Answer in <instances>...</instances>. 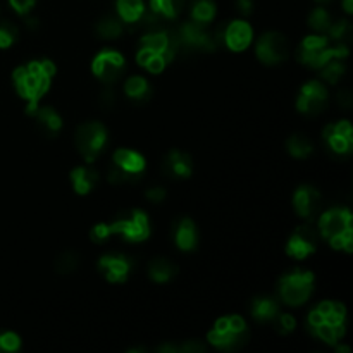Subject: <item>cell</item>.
Here are the masks:
<instances>
[{"label": "cell", "instance_id": "6da1fadb", "mask_svg": "<svg viewBox=\"0 0 353 353\" xmlns=\"http://www.w3.org/2000/svg\"><path fill=\"white\" fill-rule=\"evenodd\" d=\"M55 74V65L52 61H34L24 68L14 71V83L17 93L30 102L28 112L34 114L38 109V100L45 95L50 86L52 76Z\"/></svg>", "mask_w": 353, "mask_h": 353}, {"label": "cell", "instance_id": "7a4b0ae2", "mask_svg": "<svg viewBox=\"0 0 353 353\" xmlns=\"http://www.w3.org/2000/svg\"><path fill=\"white\" fill-rule=\"evenodd\" d=\"M348 55L347 45H338V47H330V41L326 37L321 34H314V37H307L302 41L299 50V57L303 64L310 65V68H323L324 64L331 61V59H343Z\"/></svg>", "mask_w": 353, "mask_h": 353}, {"label": "cell", "instance_id": "3957f363", "mask_svg": "<svg viewBox=\"0 0 353 353\" xmlns=\"http://www.w3.org/2000/svg\"><path fill=\"white\" fill-rule=\"evenodd\" d=\"M279 299L286 305H302L309 300L314 290V274L309 271H295L285 274L279 281Z\"/></svg>", "mask_w": 353, "mask_h": 353}, {"label": "cell", "instance_id": "277c9868", "mask_svg": "<svg viewBox=\"0 0 353 353\" xmlns=\"http://www.w3.org/2000/svg\"><path fill=\"white\" fill-rule=\"evenodd\" d=\"M107 141V130L100 123H85L76 131V147L86 162L95 161Z\"/></svg>", "mask_w": 353, "mask_h": 353}, {"label": "cell", "instance_id": "5b68a950", "mask_svg": "<svg viewBox=\"0 0 353 353\" xmlns=\"http://www.w3.org/2000/svg\"><path fill=\"white\" fill-rule=\"evenodd\" d=\"M109 228L110 233L121 234L130 241H143L150 234V223L141 210H131L126 216L119 217L112 224H109Z\"/></svg>", "mask_w": 353, "mask_h": 353}, {"label": "cell", "instance_id": "8992f818", "mask_svg": "<svg viewBox=\"0 0 353 353\" xmlns=\"http://www.w3.org/2000/svg\"><path fill=\"white\" fill-rule=\"evenodd\" d=\"M255 52H257L259 61L264 64H278V62L288 59V41H286L285 34L271 31L259 38Z\"/></svg>", "mask_w": 353, "mask_h": 353}, {"label": "cell", "instance_id": "52a82bcc", "mask_svg": "<svg viewBox=\"0 0 353 353\" xmlns=\"http://www.w3.org/2000/svg\"><path fill=\"white\" fill-rule=\"evenodd\" d=\"M92 68L100 81H103L105 85H112L123 76L126 64H124V59L121 54L114 50H103L93 59Z\"/></svg>", "mask_w": 353, "mask_h": 353}, {"label": "cell", "instance_id": "ba28073f", "mask_svg": "<svg viewBox=\"0 0 353 353\" xmlns=\"http://www.w3.org/2000/svg\"><path fill=\"white\" fill-rule=\"evenodd\" d=\"M327 90L321 81H309L300 92L296 107L307 116H317L326 109Z\"/></svg>", "mask_w": 353, "mask_h": 353}, {"label": "cell", "instance_id": "9c48e42d", "mask_svg": "<svg viewBox=\"0 0 353 353\" xmlns=\"http://www.w3.org/2000/svg\"><path fill=\"white\" fill-rule=\"evenodd\" d=\"M317 241H319V234H317L316 228L305 224V226L296 228L293 236L290 238L286 252L293 259H305L312 252H316Z\"/></svg>", "mask_w": 353, "mask_h": 353}, {"label": "cell", "instance_id": "30bf717a", "mask_svg": "<svg viewBox=\"0 0 353 353\" xmlns=\"http://www.w3.org/2000/svg\"><path fill=\"white\" fill-rule=\"evenodd\" d=\"M321 234L327 240L341 236L347 230L352 228V214L347 209H331L321 217Z\"/></svg>", "mask_w": 353, "mask_h": 353}, {"label": "cell", "instance_id": "8fae6325", "mask_svg": "<svg viewBox=\"0 0 353 353\" xmlns=\"http://www.w3.org/2000/svg\"><path fill=\"white\" fill-rule=\"evenodd\" d=\"M324 138H326L327 145L336 154H348L352 152L353 145V130L350 123L341 121L338 124H330L324 128Z\"/></svg>", "mask_w": 353, "mask_h": 353}, {"label": "cell", "instance_id": "7c38bea8", "mask_svg": "<svg viewBox=\"0 0 353 353\" xmlns=\"http://www.w3.org/2000/svg\"><path fill=\"white\" fill-rule=\"evenodd\" d=\"M321 203H323V199H321V193L317 192L314 186L303 185L300 186L295 192V196H293V205H295V210L305 219H314L316 214L319 212Z\"/></svg>", "mask_w": 353, "mask_h": 353}, {"label": "cell", "instance_id": "4fadbf2b", "mask_svg": "<svg viewBox=\"0 0 353 353\" xmlns=\"http://www.w3.org/2000/svg\"><path fill=\"white\" fill-rule=\"evenodd\" d=\"M100 271L110 283H123L126 281L128 274L131 271V261L126 255H103L99 262Z\"/></svg>", "mask_w": 353, "mask_h": 353}, {"label": "cell", "instance_id": "5bb4252c", "mask_svg": "<svg viewBox=\"0 0 353 353\" xmlns=\"http://www.w3.org/2000/svg\"><path fill=\"white\" fill-rule=\"evenodd\" d=\"M252 28L245 21H233L231 24L224 26L223 43H226L231 50L241 52L250 45Z\"/></svg>", "mask_w": 353, "mask_h": 353}, {"label": "cell", "instance_id": "9a60e30c", "mask_svg": "<svg viewBox=\"0 0 353 353\" xmlns=\"http://www.w3.org/2000/svg\"><path fill=\"white\" fill-rule=\"evenodd\" d=\"M248 340H250V334L247 330L240 331V333H234V331H223L221 333V331L214 330L209 333V343L226 352L240 350L248 343Z\"/></svg>", "mask_w": 353, "mask_h": 353}, {"label": "cell", "instance_id": "2e32d148", "mask_svg": "<svg viewBox=\"0 0 353 353\" xmlns=\"http://www.w3.org/2000/svg\"><path fill=\"white\" fill-rule=\"evenodd\" d=\"M162 171L171 178H188L192 174V159L179 150L169 152L168 157L162 161Z\"/></svg>", "mask_w": 353, "mask_h": 353}, {"label": "cell", "instance_id": "e0dca14e", "mask_svg": "<svg viewBox=\"0 0 353 353\" xmlns=\"http://www.w3.org/2000/svg\"><path fill=\"white\" fill-rule=\"evenodd\" d=\"M114 164L119 165L123 171L130 172L134 178H140V174L145 169V159L141 157L138 152L128 150V148H121L114 154Z\"/></svg>", "mask_w": 353, "mask_h": 353}, {"label": "cell", "instance_id": "ac0fdd59", "mask_svg": "<svg viewBox=\"0 0 353 353\" xmlns=\"http://www.w3.org/2000/svg\"><path fill=\"white\" fill-rule=\"evenodd\" d=\"M174 240H176V245L185 252L193 250V248L196 247L199 234H196V228L192 219H181L178 224H176Z\"/></svg>", "mask_w": 353, "mask_h": 353}, {"label": "cell", "instance_id": "d6986e66", "mask_svg": "<svg viewBox=\"0 0 353 353\" xmlns=\"http://www.w3.org/2000/svg\"><path fill=\"white\" fill-rule=\"evenodd\" d=\"M252 316L259 323H271L279 314V303L272 296H257L252 302Z\"/></svg>", "mask_w": 353, "mask_h": 353}, {"label": "cell", "instance_id": "ffe728a7", "mask_svg": "<svg viewBox=\"0 0 353 353\" xmlns=\"http://www.w3.org/2000/svg\"><path fill=\"white\" fill-rule=\"evenodd\" d=\"M72 185H74L76 193L79 195H86V193L92 192L93 188L99 183V172L92 168H76L71 172Z\"/></svg>", "mask_w": 353, "mask_h": 353}, {"label": "cell", "instance_id": "44dd1931", "mask_svg": "<svg viewBox=\"0 0 353 353\" xmlns=\"http://www.w3.org/2000/svg\"><path fill=\"white\" fill-rule=\"evenodd\" d=\"M178 272V268L172 264L171 261L164 257H155L152 259L150 264H148V274L154 279L155 283H168L171 281L172 278Z\"/></svg>", "mask_w": 353, "mask_h": 353}, {"label": "cell", "instance_id": "7402d4cb", "mask_svg": "<svg viewBox=\"0 0 353 353\" xmlns=\"http://www.w3.org/2000/svg\"><path fill=\"white\" fill-rule=\"evenodd\" d=\"M34 117H37V121H38V124L41 126V130H43L47 134H50V137H55V134L61 131L62 119H61V116H59V114L52 109V107L37 109Z\"/></svg>", "mask_w": 353, "mask_h": 353}, {"label": "cell", "instance_id": "603a6c76", "mask_svg": "<svg viewBox=\"0 0 353 353\" xmlns=\"http://www.w3.org/2000/svg\"><path fill=\"white\" fill-rule=\"evenodd\" d=\"M117 12L124 23H137L145 12L143 0H117Z\"/></svg>", "mask_w": 353, "mask_h": 353}, {"label": "cell", "instance_id": "cb8c5ba5", "mask_svg": "<svg viewBox=\"0 0 353 353\" xmlns=\"http://www.w3.org/2000/svg\"><path fill=\"white\" fill-rule=\"evenodd\" d=\"M95 31L100 38L114 40V38L121 37V33H123V23L116 16H103L97 21Z\"/></svg>", "mask_w": 353, "mask_h": 353}, {"label": "cell", "instance_id": "d4e9b609", "mask_svg": "<svg viewBox=\"0 0 353 353\" xmlns=\"http://www.w3.org/2000/svg\"><path fill=\"white\" fill-rule=\"evenodd\" d=\"M124 92L130 99L138 100V102H145V100L150 97V86H148L147 79L141 78V76H133L126 81L124 85Z\"/></svg>", "mask_w": 353, "mask_h": 353}, {"label": "cell", "instance_id": "484cf974", "mask_svg": "<svg viewBox=\"0 0 353 353\" xmlns=\"http://www.w3.org/2000/svg\"><path fill=\"white\" fill-rule=\"evenodd\" d=\"M216 16V3L212 0H193L192 2V19L196 23L209 24Z\"/></svg>", "mask_w": 353, "mask_h": 353}, {"label": "cell", "instance_id": "4316f807", "mask_svg": "<svg viewBox=\"0 0 353 353\" xmlns=\"http://www.w3.org/2000/svg\"><path fill=\"white\" fill-rule=\"evenodd\" d=\"M286 147H288L290 154L296 159H305L307 155L314 150L312 141H310L309 137H305L303 133H295L293 137H290Z\"/></svg>", "mask_w": 353, "mask_h": 353}, {"label": "cell", "instance_id": "83f0119b", "mask_svg": "<svg viewBox=\"0 0 353 353\" xmlns=\"http://www.w3.org/2000/svg\"><path fill=\"white\" fill-rule=\"evenodd\" d=\"M185 2L186 0H150V9L162 14L168 19H174L176 16L181 14Z\"/></svg>", "mask_w": 353, "mask_h": 353}, {"label": "cell", "instance_id": "f1b7e54d", "mask_svg": "<svg viewBox=\"0 0 353 353\" xmlns=\"http://www.w3.org/2000/svg\"><path fill=\"white\" fill-rule=\"evenodd\" d=\"M310 330H312V333L316 334L319 340H323L324 343H327V345L336 343V341L340 340V338L343 336V333H345V330H341V327L331 326V324L326 323V321H324L323 324H319V326L310 327Z\"/></svg>", "mask_w": 353, "mask_h": 353}, {"label": "cell", "instance_id": "f546056e", "mask_svg": "<svg viewBox=\"0 0 353 353\" xmlns=\"http://www.w3.org/2000/svg\"><path fill=\"white\" fill-rule=\"evenodd\" d=\"M343 74L345 64L341 62V59H331L327 64H324L323 68H321V76H323L327 83H331V85H336Z\"/></svg>", "mask_w": 353, "mask_h": 353}, {"label": "cell", "instance_id": "4dcf8cb0", "mask_svg": "<svg viewBox=\"0 0 353 353\" xmlns=\"http://www.w3.org/2000/svg\"><path fill=\"white\" fill-rule=\"evenodd\" d=\"M78 264L79 255L76 254V252L68 250L55 259V271H57L59 274H71V272L78 268Z\"/></svg>", "mask_w": 353, "mask_h": 353}, {"label": "cell", "instance_id": "1f68e13d", "mask_svg": "<svg viewBox=\"0 0 353 353\" xmlns=\"http://www.w3.org/2000/svg\"><path fill=\"white\" fill-rule=\"evenodd\" d=\"M17 34H19V31H17L16 24L12 21L0 17V48L10 47L16 41Z\"/></svg>", "mask_w": 353, "mask_h": 353}, {"label": "cell", "instance_id": "d6a6232c", "mask_svg": "<svg viewBox=\"0 0 353 353\" xmlns=\"http://www.w3.org/2000/svg\"><path fill=\"white\" fill-rule=\"evenodd\" d=\"M309 24L317 31H327V28L331 26V16L326 9L323 7H317L310 12L309 16Z\"/></svg>", "mask_w": 353, "mask_h": 353}, {"label": "cell", "instance_id": "836d02e7", "mask_svg": "<svg viewBox=\"0 0 353 353\" xmlns=\"http://www.w3.org/2000/svg\"><path fill=\"white\" fill-rule=\"evenodd\" d=\"M327 31H330V37L333 38V40L345 41L352 37L353 28L347 19H341V21H336L334 24L331 23V26L327 28Z\"/></svg>", "mask_w": 353, "mask_h": 353}, {"label": "cell", "instance_id": "e575fe53", "mask_svg": "<svg viewBox=\"0 0 353 353\" xmlns=\"http://www.w3.org/2000/svg\"><path fill=\"white\" fill-rule=\"evenodd\" d=\"M271 323L279 334L292 333L296 326L295 319H293V316H290V314H278V316H276Z\"/></svg>", "mask_w": 353, "mask_h": 353}, {"label": "cell", "instance_id": "d590c367", "mask_svg": "<svg viewBox=\"0 0 353 353\" xmlns=\"http://www.w3.org/2000/svg\"><path fill=\"white\" fill-rule=\"evenodd\" d=\"M107 179H109L112 185H123V183H131V181H134V179H138V178L131 176L130 172L123 171L119 165L112 164L109 168V174H107Z\"/></svg>", "mask_w": 353, "mask_h": 353}, {"label": "cell", "instance_id": "8d00e7d4", "mask_svg": "<svg viewBox=\"0 0 353 353\" xmlns=\"http://www.w3.org/2000/svg\"><path fill=\"white\" fill-rule=\"evenodd\" d=\"M21 340L16 333H0V352H17Z\"/></svg>", "mask_w": 353, "mask_h": 353}, {"label": "cell", "instance_id": "74e56055", "mask_svg": "<svg viewBox=\"0 0 353 353\" xmlns=\"http://www.w3.org/2000/svg\"><path fill=\"white\" fill-rule=\"evenodd\" d=\"M202 353L205 352V345L196 340H190L183 345H174V353Z\"/></svg>", "mask_w": 353, "mask_h": 353}, {"label": "cell", "instance_id": "f35d334b", "mask_svg": "<svg viewBox=\"0 0 353 353\" xmlns=\"http://www.w3.org/2000/svg\"><path fill=\"white\" fill-rule=\"evenodd\" d=\"M165 64H168V61H165L164 55L154 54L150 59H148V62L145 64V68H147L148 71L154 72V74H155V72H161L162 69L165 68Z\"/></svg>", "mask_w": 353, "mask_h": 353}, {"label": "cell", "instance_id": "ab89813d", "mask_svg": "<svg viewBox=\"0 0 353 353\" xmlns=\"http://www.w3.org/2000/svg\"><path fill=\"white\" fill-rule=\"evenodd\" d=\"M110 234L112 233H110L109 224H97L92 230V233H90V236H92V240L97 241V243H102V241L107 240Z\"/></svg>", "mask_w": 353, "mask_h": 353}, {"label": "cell", "instance_id": "60d3db41", "mask_svg": "<svg viewBox=\"0 0 353 353\" xmlns=\"http://www.w3.org/2000/svg\"><path fill=\"white\" fill-rule=\"evenodd\" d=\"M116 100H117L116 92H114L112 88H105L102 93H100L99 102L100 105H102V109H112V107L116 105Z\"/></svg>", "mask_w": 353, "mask_h": 353}, {"label": "cell", "instance_id": "b9f144b4", "mask_svg": "<svg viewBox=\"0 0 353 353\" xmlns=\"http://www.w3.org/2000/svg\"><path fill=\"white\" fill-rule=\"evenodd\" d=\"M9 2H10V6L14 7V10H16V12L26 14L28 10L34 6V2H37V0H9Z\"/></svg>", "mask_w": 353, "mask_h": 353}, {"label": "cell", "instance_id": "7bdbcfd3", "mask_svg": "<svg viewBox=\"0 0 353 353\" xmlns=\"http://www.w3.org/2000/svg\"><path fill=\"white\" fill-rule=\"evenodd\" d=\"M147 199L152 203H161L165 199V190L162 186H154V188H150L147 192Z\"/></svg>", "mask_w": 353, "mask_h": 353}, {"label": "cell", "instance_id": "ee69618b", "mask_svg": "<svg viewBox=\"0 0 353 353\" xmlns=\"http://www.w3.org/2000/svg\"><path fill=\"white\" fill-rule=\"evenodd\" d=\"M228 326H230V331H234V333L247 330V324H245V321L240 316L228 317Z\"/></svg>", "mask_w": 353, "mask_h": 353}, {"label": "cell", "instance_id": "f6af8a7d", "mask_svg": "<svg viewBox=\"0 0 353 353\" xmlns=\"http://www.w3.org/2000/svg\"><path fill=\"white\" fill-rule=\"evenodd\" d=\"M338 102H340V105L343 107V109H350V105L353 103L350 90H341V92L338 93Z\"/></svg>", "mask_w": 353, "mask_h": 353}, {"label": "cell", "instance_id": "bcb514c9", "mask_svg": "<svg viewBox=\"0 0 353 353\" xmlns=\"http://www.w3.org/2000/svg\"><path fill=\"white\" fill-rule=\"evenodd\" d=\"M238 12H241L243 16H250L252 10H254V0H236Z\"/></svg>", "mask_w": 353, "mask_h": 353}, {"label": "cell", "instance_id": "7dc6e473", "mask_svg": "<svg viewBox=\"0 0 353 353\" xmlns=\"http://www.w3.org/2000/svg\"><path fill=\"white\" fill-rule=\"evenodd\" d=\"M323 323H324L323 314H321L317 309L312 310V312H310V316H309V326L314 327V326H319V324H323Z\"/></svg>", "mask_w": 353, "mask_h": 353}, {"label": "cell", "instance_id": "c3c4849f", "mask_svg": "<svg viewBox=\"0 0 353 353\" xmlns=\"http://www.w3.org/2000/svg\"><path fill=\"white\" fill-rule=\"evenodd\" d=\"M26 24H28V28H30V30H37L38 19H34V17H30V19L26 21Z\"/></svg>", "mask_w": 353, "mask_h": 353}, {"label": "cell", "instance_id": "681fc988", "mask_svg": "<svg viewBox=\"0 0 353 353\" xmlns=\"http://www.w3.org/2000/svg\"><path fill=\"white\" fill-rule=\"evenodd\" d=\"M343 7L347 12H353V0H343Z\"/></svg>", "mask_w": 353, "mask_h": 353}, {"label": "cell", "instance_id": "f907efd6", "mask_svg": "<svg viewBox=\"0 0 353 353\" xmlns=\"http://www.w3.org/2000/svg\"><path fill=\"white\" fill-rule=\"evenodd\" d=\"M316 2H319V3H327V2H330V0H316Z\"/></svg>", "mask_w": 353, "mask_h": 353}]
</instances>
